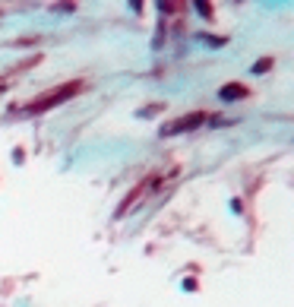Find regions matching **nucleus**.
<instances>
[{"instance_id":"nucleus-1","label":"nucleus","mask_w":294,"mask_h":307,"mask_svg":"<svg viewBox=\"0 0 294 307\" xmlns=\"http://www.w3.org/2000/svg\"><path fill=\"white\" fill-rule=\"evenodd\" d=\"M86 89V83L82 79H73V83H67V86H57V89H51L48 95H41V98H35L32 105H26L23 111L26 114H38V111H51V108H57L60 101H67V98H73V95H79Z\"/></svg>"},{"instance_id":"nucleus-2","label":"nucleus","mask_w":294,"mask_h":307,"mask_svg":"<svg viewBox=\"0 0 294 307\" xmlns=\"http://www.w3.org/2000/svg\"><path fill=\"white\" fill-rule=\"evenodd\" d=\"M206 111H193V114H183L180 120H171L161 127V136H174V133H187V130H196L199 124H206Z\"/></svg>"},{"instance_id":"nucleus-3","label":"nucleus","mask_w":294,"mask_h":307,"mask_svg":"<svg viewBox=\"0 0 294 307\" xmlns=\"http://www.w3.org/2000/svg\"><path fill=\"white\" fill-rule=\"evenodd\" d=\"M218 95H222L225 101H234V98H244V95H247V89H244L241 83H228V86L218 89Z\"/></svg>"},{"instance_id":"nucleus-4","label":"nucleus","mask_w":294,"mask_h":307,"mask_svg":"<svg viewBox=\"0 0 294 307\" xmlns=\"http://www.w3.org/2000/svg\"><path fill=\"white\" fill-rule=\"evenodd\" d=\"M269 67H272V60H266V57H263V60H256V67H253V73H266V70H269Z\"/></svg>"},{"instance_id":"nucleus-5","label":"nucleus","mask_w":294,"mask_h":307,"mask_svg":"<svg viewBox=\"0 0 294 307\" xmlns=\"http://www.w3.org/2000/svg\"><path fill=\"white\" fill-rule=\"evenodd\" d=\"M196 10H199V13H203V16H206V19H212V7H209V4H203V0H199V4H196Z\"/></svg>"}]
</instances>
